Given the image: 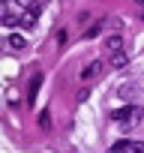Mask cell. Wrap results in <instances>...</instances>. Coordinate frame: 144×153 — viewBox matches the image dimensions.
<instances>
[{"label":"cell","instance_id":"cell-7","mask_svg":"<svg viewBox=\"0 0 144 153\" xmlns=\"http://www.w3.org/2000/svg\"><path fill=\"white\" fill-rule=\"evenodd\" d=\"M6 42H9V48H12V51H21V48H24V45H27V39H24V36H21V33H12V36H9V39H6Z\"/></svg>","mask_w":144,"mask_h":153},{"label":"cell","instance_id":"cell-2","mask_svg":"<svg viewBox=\"0 0 144 153\" xmlns=\"http://www.w3.org/2000/svg\"><path fill=\"white\" fill-rule=\"evenodd\" d=\"M108 153H144V141H129V138H123V141H117Z\"/></svg>","mask_w":144,"mask_h":153},{"label":"cell","instance_id":"cell-5","mask_svg":"<svg viewBox=\"0 0 144 153\" xmlns=\"http://www.w3.org/2000/svg\"><path fill=\"white\" fill-rule=\"evenodd\" d=\"M36 15H39V6H33V9H27V12H21V18H18V24H21V27H33V24H36Z\"/></svg>","mask_w":144,"mask_h":153},{"label":"cell","instance_id":"cell-4","mask_svg":"<svg viewBox=\"0 0 144 153\" xmlns=\"http://www.w3.org/2000/svg\"><path fill=\"white\" fill-rule=\"evenodd\" d=\"M99 72H102V63H99V60H93V63H87V66L81 69V81H90V78H96Z\"/></svg>","mask_w":144,"mask_h":153},{"label":"cell","instance_id":"cell-11","mask_svg":"<svg viewBox=\"0 0 144 153\" xmlns=\"http://www.w3.org/2000/svg\"><path fill=\"white\" fill-rule=\"evenodd\" d=\"M48 123H51V117H48V111H45V114H42V117H39V126H42V129H45V126H48Z\"/></svg>","mask_w":144,"mask_h":153},{"label":"cell","instance_id":"cell-12","mask_svg":"<svg viewBox=\"0 0 144 153\" xmlns=\"http://www.w3.org/2000/svg\"><path fill=\"white\" fill-rule=\"evenodd\" d=\"M135 3H144V0H135Z\"/></svg>","mask_w":144,"mask_h":153},{"label":"cell","instance_id":"cell-6","mask_svg":"<svg viewBox=\"0 0 144 153\" xmlns=\"http://www.w3.org/2000/svg\"><path fill=\"white\" fill-rule=\"evenodd\" d=\"M39 84H42V75L36 72L33 78H30V90H27V102H30V105L36 102V93H39Z\"/></svg>","mask_w":144,"mask_h":153},{"label":"cell","instance_id":"cell-8","mask_svg":"<svg viewBox=\"0 0 144 153\" xmlns=\"http://www.w3.org/2000/svg\"><path fill=\"white\" fill-rule=\"evenodd\" d=\"M126 63H129V57H126V54H123V51H120V54H114V57H111V66H114V69H123V66H126Z\"/></svg>","mask_w":144,"mask_h":153},{"label":"cell","instance_id":"cell-3","mask_svg":"<svg viewBox=\"0 0 144 153\" xmlns=\"http://www.w3.org/2000/svg\"><path fill=\"white\" fill-rule=\"evenodd\" d=\"M120 51H123V36H108V39H105V54L114 57V54H120Z\"/></svg>","mask_w":144,"mask_h":153},{"label":"cell","instance_id":"cell-1","mask_svg":"<svg viewBox=\"0 0 144 153\" xmlns=\"http://www.w3.org/2000/svg\"><path fill=\"white\" fill-rule=\"evenodd\" d=\"M111 117H114V123H120L123 129H132V126H138V123H141L144 108H141V105H123V108H117Z\"/></svg>","mask_w":144,"mask_h":153},{"label":"cell","instance_id":"cell-9","mask_svg":"<svg viewBox=\"0 0 144 153\" xmlns=\"http://www.w3.org/2000/svg\"><path fill=\"white\" fill-rule=\"evenodd\" d=\"M99 30H102V21H96L93 27H87V30H84V39H93V36H96Z\"/></svg>","mask_w":144,"mask_h":153},{"label":"cell","instance_id":"cell-13","mask_svg":"<svg viewBox=\"0 0 144 153\" xmlns=\"http://www.w3.org/2000/svg\"><path fill=\"white\" fill-rule=\"evenodd\" d=\"M6 3H9V0H6Z\"/></svg>","mask_w":144,"mask_h":153},{"label":"cell","instance_id":"cell-10","mask_svg":"<svg viewBox=\"0 0 144 153\" xmlns=\"http://www.w3.org/2000/svg\"><path fill=\"white\" fill-rule=\"evenodd\" d=\"M15 21H18V18H15V15H9V12H6V15H3V24H6V27H12V24H15Z\"/></svg>","mask_w":144,"mask_h":153}]
</instances>
